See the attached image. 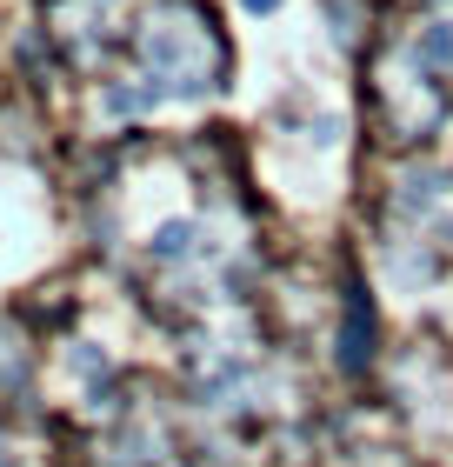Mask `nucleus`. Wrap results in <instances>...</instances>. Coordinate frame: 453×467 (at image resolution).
<instances>
[{
  "mask_svg": "<svg viewBox=\"0 0 453 467\" xmlns=\"http://www.w3.org/2000/svg\"><path fill=\"white\" fill-rule=\"evenodd\" d=\"M253 7H273V0H253Z\"/></svg>",
  "mask_w": 453,
  "mask_h": 467,
  "instance_id": "f257e3e1",
  "label": "nucleus"
}]
</instances>
